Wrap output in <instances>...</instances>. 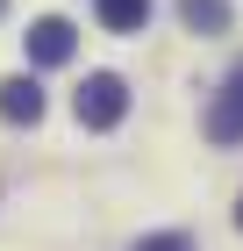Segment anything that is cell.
Returning a JSON list of instances; mask_svg holds the SVG:
<instances>
[{
	"label": "cell",
	"instance_id": "7a4b0ae2",
	"mask_svg": "<svg viewBox=\"0 0 243 251\" xmlns=\"http://www.w3.org/2000/svg\"><path fill=\"white\" fill-rule=\"evenodd\" d=\"M72 50H79V29H72L65 15H36V22H29V36H22V58L36 65V72L72 65Z\"/></svg>",
	"mask_w": 243,
	"mask_h": 251
},
{
	"label": "cell",
	"instance_id": "6da1fadb",
	"mask_svg": "<svg viewBox=\"0 0 243 251\" xmlns=\"http://www.w3.org/2000/svg\"><path fill=\"white\" fill-rule=\"evenodd\" d=\"M72 115H79V129H122V115H129V79L122 72H86V86L72 94Z\"/></svg>",
	"mask_w": 243,
	"mask_h": 251
},
{
	"label": "cell",
	"instance_id": "9c48e42d",
	"mask_svg": "<svg viewBox=\"0 0 243 251\" xmlns=\"http://www.w3.org/2000/svg\"><path fill=\"white\" fill-rule=\"evenodd\" d=\"M0 7H7V0H0Z\"/></svg>",
	"mask_w": 243,
	"mask_h": 251
},
{
	"label": "cell",
	"instance_id": "5b68a950",
	"mask_svg": "<svg viewBox=\"0 0 243 251\" xmlns=\"http://www.w3.org/2000/svg\"><path fill=\"white\" fill-rule=\"evenodd\" d=\"M93 15H100V29H114V36H143L150 0H93Z\"/></svg>",
	"mask_w": 243,
	"mask_h": 251
},
{
	"label": "cell",
	"instance_id": "3957f363",
	"mask_svg": "<svg viewBox=\"0 0 243 251\" xmlns=\"http://www.w3.org/2000/svg\"><path fill=\"white\" fill-rule=\"evenodd\" d=\"M207 144H243V65L215 86V100H207V115H200Z\"/></svg>",
	"mask_w": 243,
	"mask_h": 251
},
{
	"label": "cell",
	"instance_id": "52a82bcc",
	"mask_svg": "<svg viewBox=\"0 0 243 251\" xmlns=\"http://www.w3.org/2000/svg\"><path fill=\"white\" fill-rule=\"evenodd\" d=\"M136 251H193V237L186 230H150V237H136Z\"/></svg>",
	"mask_w": 243,
	"mask_h": 251
},
{
	"label": "cell",
	"instance_id": "277c9868",
	"mask_svg": "<svg viewBox=\"0 0 243 251\" xmlns=\"http://www.w3.org/2000/svg\"><path fill=\"white\" fill-rule=\"evenodd\" d=\"M43 108H50V100H43V86H36L29 72L0 79V122H15V129H36V122H43Z\"/></svg>",
	"mask_w": 243,
	"mask_h": 251
},
{
	"label": "cell",
	"instance_id": "ba28073f",
	"mask_svg": "<svg viewBox=\"0 0 243 251\" xmlns=\"http://www.w3.org/2000/svg\"><path fill=\"white\" fill-rule=\"evenodd\" d=\"M236 230H243V194H236Z\"/></svg>",
	"mask_w": 243,
	"mask_h": 251
},
{
	"label": "cell",
	"instance_id": "8992f818",
	"mask_svg": "<svg viewBox=\"0 0 243 251\" xmlns=\"http://www.w3.org/2000/svg\"><path fill=\"white\" fill-rule=\"evenodd\" d=\"M179 22L193 36H222L229 29V0H179Z\"/></svg>",
	"mask_w": 243,
	"mask_h": 251
}]
</instances>
